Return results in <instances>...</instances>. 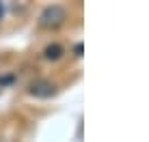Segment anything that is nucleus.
<instances>
[{
  "instance_id": "nucleus-1",
  "label": "nucleus",
  "mask_w": 149,
  "mask_h": 142,
  "mask_svg": "<svg viewBox=\"0 0 149 142\" xmlns=\"http://www.w3.org/2000/svg\"><path fill=\"white\" fill-rule=\"evenodd\" d=\"M65 19H67V11H65L61 4H50V7H45L39 15V26L52 30V28L63 26Z\"/></svg>"
},
{
  "instance_id": "nucleus-4",
  "label": "nucleus",
  "mask_w": 149,
  "mask_h": 142,
  "mask_svg": "<svg viewBox=\"0 0 149 142\" xmlns=\"http://www.w3.org/2000/svg\"><path fill=\"white\" fill-rule=\"evenodd\" d=\"M74 52H76V56H82V43H76Z\"/></svg>"
},
{
  "instance_id": "nucleus-5",
  "label": "nucleus",
  "mask_w": 149,
  "mask_h": 142,
  "mask_svg": "<svg viewBox=\"0 0 149 142\" xmlns=\"http://www.w3.org/2000/svg\"><path fill=\"white\" fill-rule=\"evenodd\" d=\"M2 13H4V7H2V4H0V17H2Z\"/></svg>"
},
{
  "instance_id": "nucleus-3",
  "label": "nucleus",
  "mask_w": 149,
  "mask_h": 142,
  "mask_svg": "<svg viewBox=\"0 0 149 142\" xmlns=\"http://www.w3.org/2000/svg\"><path fill=\"white\" fill-rule=\"evenodd\" d=\"M43 56L48 60H58L63 56V48H61L58 43H52V45H48V48L43 50Z\"/></svg>"
},
{
  "instance_id": "nucleus-2",
  "label": "nucleus",
  "mask_w": 149,
  "mask_h": 142,
  "mask_svg": "<svg viewBox=\"0 0 149 142\" xmlns=\"http://www.w3.org/2000/svg\"><path fill=\"white\" fill-rule=\"evenodd\" d=\"M28 93L35 95V97L45 99V97H52V95L56 93V86L50 82V80H35V82L28 86Z\"/></svg>"
}]
</instances>
